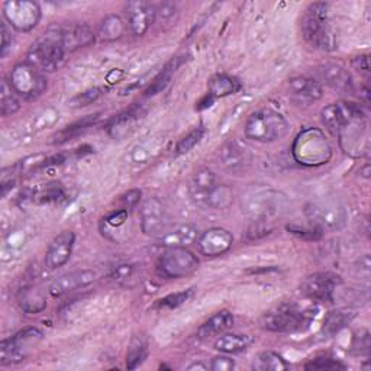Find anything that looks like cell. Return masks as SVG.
I'll list each match as a JSON object with an SVG mask.
<instances>
[{
	"label": "cell",
	"mask_w": 371,
	"mask_h": 371,
	"mask_svg": "<svg viewBox=\"0 0 371 371\" xmlns=\"http://www.w3.org/2000/svg\"><path fill=\"white\" fill-rule=\"evenodd\" d=\"M66 50L54 26L32 44L28 51V61L41 71H56L66 61Z\"/></svg>",
	"instance_id": "obj_3"
},
{
	"label": "cell",
	"mask_w": 371,
	"mask_h": 371,
	"mask_svg": "<svg viewBox=\"0 0 371 371\" xmlns=\"http://www.w3.org/2000/svg\"><path fill=\"white\" fill-rule=\"evenodd\" d=\"M193 293H194L193 288H189V291H184V292L169 295L166 298L157 301L155 308H158V309H176V308L182 306L183 303H186L193 296Z\"/></svg>",
	"instance_id": "obj_36"
},
{
	"label": "cell",
	"mask_w": 371,
	"mask_h": 371,
	"mask_svg": "<svg viewBox=\"0 0 371 371\" xmlns=\"http://www.w3.org/2000/svg\"><path fill=\"white\" fill-rule=\"evenodd\" d=\"M251 151L239 141H231L221 150L222 164L229 170H242L251 162Z\"/></svg>",
	"instance_id": "obj_22"
},
{
	"label": "cell",
	"mask_w": 371,
	"mask_h": 371,
	"mask_svg": "<svg viewBox=\"0 0 371 371\" xmlns=\"http://www.w3.org/2000/svg\"><path fill=\"white\" fill-rule=\"evenodd\" d=\"M209 96L211 98H226L241 90V81L229 74H216L209 80Z\"/></svg>",
	"instance_id": "obj_26"
},
{
	"label": "cell",
	"mask_w": 371,
	"mask_h": 371,
	"mask_svg": "<svg viewBox=\"0 0 371 371\" xmlns=\"http://www.w3.org/2000/svg\"><path fill=\"white\" fill-rule=\"evenodd\" d=\"M96 119H98V115H96L95 117H86L83 122H78V123H75V125L67 127L63 132H60V134L57 135V141H56V142L61 144V142H66V141L71 140L73 137H75V135L80 134L81 131L88 130Z\"/></svg>",
	"instance_id": "obj_39"
},
{
	"label": "cell",
	"mask_w": 371,
	"mask_h": 371,
	"mask_svg": "<svg viewBox=\"0 0 371 371\" xmlns=\"http://www.w3.org/2000/svg\"><path fill=\"white\" fill-rule=\"evenodd\" d=\"M0 109H2V116H9L19 110V100L6 80H2V85H0Z\"/></svg>",
	"instance_id": "obj_35"
},
{
	"label": "cell",
	"mask_w": 371,
	"mask_h": 371,
	"mask_svg": "<svg viewBox=\"0 0 371 371\" xmlns=\"http://www.w3.org/2000/svg\"><path fill=\"white\" fill-rule=\"evenodd\" d=\"M234 202V192L225 184H216L206 200V206L212 209H226Z\"/></svg>",
	"instance_id": "obj_33"
},
{
	"label": "cell",
	"mask_w": 371,
	"mask_h": 371,
	"mask_svg": "<svg viewBox=\"0 0 371 371\" xmlns=\"http://www.w3.org/2000/svg\"><path fill=\"white\" fill-rule=\"evenodd\" d=\"M318 74L325 85L338 92H351L352 78L350 73L338 64H322L318 67Z\"/></svg>",
	"instance_id": "obj_23"
},
{
	"label": "cell",
	"mask_w": 371,
	"mask_h": 371,
	"mask_svg": "<svg viewBox=\"0 0 371 371\" xmlns=\"http://www.w3.org/2000/svg\"><path fill=\"white\" fill-rule=\"evenodd\" d=\"M141 199V192L140 190H130L128 193H125L122 196V203H123V209H131L134 206L138 204Z\"/></svg>",
	"instance_id": "obj_45"
},
{
	"label": "cell",
	"mask_w": 371,
	"mask_h": 371,
	"mask_svg": "<svg viewBox=\"0 0 371 371\" xmlns=\"http://www.w3.org/2000/svg\"><path fill=\"white\" fill-rule=\"evenodd\" d=\"M67 54L86 48L95 43V33L86 23H63L54 26Z\"/></svg>",
	"instance_id": "obj_13"
},
{
	"label": "cell",
	"mask_w": 371,
	"mask_h": 371,
	"mask_svg": "<svg viewBox=\"0 0 371 371\" xmlns=\"http://www.w3.org/2000/svg\"><path fill=\"white\" fill-rule=\"evenodd\" d=\"M199 268L197 257L186 246H170L158 260V271L167 278H182Z\"/></svg>",
	"instance_id": "obj_7"
},
{
	"label": "cell",
	"mask_w": 371,
	"mask_h": 371,
	"mask_svg": "<svg viewBox=\"0 0 371 371\" xmlns=\"http://www.w3.org/2000/svg\"><path fill=\"white\" fill-rule=\"evenodd\" d=\"M338 134H340L341 145L347 154L358 157L368 152L370 140H368V130L364 116L348 122L347 125H344L338 131Z\"/></svg>",
	"instance_id": "obj_12"
},
{
	"label": "cell",
	"mask_w": 371,
	"mask_h": 371,
	"mask_svg": "<svg viewBox=\"0 0 371 371\" xmlns=\"http://www.w3.org/2000/svg\"><path fill=\"white\" fill-rule=\"evenodd\" d=\"M254 340L250 335L242 334H225L215 343V350L224 354H241L253 345Z\"/></svg>",
	"instance_id": "obj_27"
},
{
	"label": "cell",
	"mask_w": 371,
	"mask_h": 371,
	"mask_svg": "<svg viewBox=\"0 0 371 371\" xmlns=\"http://www.w3.org/2000/svg\"><path fill=\"white\" fill-rule=\"evenodd\" d=\"M123 33H125V23L117 15H108L99 26V36L102 41H116Z\"/></svg>",
	"instance_id": "obj_31"
},
{
	"label": "cell",
	"mask_w": 371,
	"mask_h": 371,
	"mask_svg": "<svg viewBox=\"0 0 371 371\" xmlns=\"http://www.w3.org/2000/svg\"><path fill=\"white\" fill-rule=\"evenodd\" d=\"M306 216L313 226L323 231H338L347 222V211L337 200H319L306 206Z\"/></svg>",
	"instance_id": "obj_5"
},
{
	"label": "cell",
	"mask_w": 371,
	"mask_h": 371,
	"mask_svg": "<svg viewBox=\"0 0 371 371\" xmlns=\"http://www.w3.org/2000/svg\"><path fill=\"white\" fill-rule=\"evenodd\" d=\"M41 340H43V333L38 328L23 329L0 344V362L14 364L23 361L32 347H35Z\"/></svg>",
	"instance_id": "obj_9"
},
{
	"label": "cell",
	"mask_w": 371,
	"mask_h": 371,
	"mask_svg": "<svg viewBox=\"0 0 371 371\" xmlns=\"http://www.w3.org/2000/svg\"><path fill=\"white\" fill-rule=\"evenodd\" d=\"M9 83L15 93L23 99H35L47 89V78L43 71L29 63L16 64L11 73Z\"/></svg>",
	"instance_id": "obj_6"
},
{
	"label": "cell",
	"mask_w": 371,
	"mask_h": 371,
	"mask_svg": "<svg viewBox=\"0 0 371 371\" xmlns=\"http://www.w3.org/2000/svg\"><path fill=\"white\" fill-rule=\"evenodd\" d=\"M182 63H183V60L180 57L173 58L166 67H164V70L152 80V83L145 90V96H155V95H158L160 92H162L164 89H166L169 86V83H170L172 75L180 67Z\"/></svg>",
	"instance_id": "obj_29"
},
{
	"label": "cell",
	"mask_w": 371,
	"mask_h": 371,
	"mask_svg": "<svg viewBox=\"0 0 371 371\" xmlns=\"http://www.w3.org/2000/svg\"><path fill=\"white\" fill-rule=\"evenodd\" d=\"M74 239L75 236L71 231H64L53 239L46 256V264L48 268L56 270L68 263L73 253Z\"/></svg>",
	"instance_id": "obj_18"
},
{
	"label": "cell",
	"mask_w": 371,
	"mask_h": 371,
	"mask_svg": "<svg viewBox=\"0 0 371 371\" xmlns=\"http://www.w3.org/2000/svg\"><path fill=\"white\" fill-rule=\"evenodd\" d=\"M199 238L197 226L192 224H182L170 231H164L158 236V244L170 249V246H189Z\"/></svg>",
	"instance_id": "obj_20"
},
{
	"label": "cell",
	"mask_w": 371,
	"mask_h": 371,
	"mask_svg": "<svg viewBox=\"0 0 371 371\" xmlns=\"http://www.w3.org/2000/svg\"><path fill=\"white\" fill-rule=\"evenodd\" d=\"M234 368H235V361L225 355L215 357L211 364V370H214V371H231Z\"/></svg>",
	"instance_id": "obj_43"
},
{
	"label": "cell",
	"mask_w": 371,
	"mask_h": 371,
	"mask_svg": "<svg viewBox=\"0 0 371 371\" xmlns=\"http://www.w3.org/2000/svg\"><path fill=\"white\" fill-rule=\"evenodd\" d=\"M155 21V8L148 2L128 4V23L134 35L142 36Z\"/></svg>",
	"instance_id": "obj_19"
},
{
	"label": "cell",
	"mask_w": 371,
	"mask_h": 371,
	"mask_svg": "<svg viewBox=\"0 0 371 371\" xmlns=\"http://www.w3.org/2000/svg\"><path fill=\"white\" fill-rule=\"evenodd\" d=\"M102 89L99 88H93L90 90H86L83 93H80L78 96H75L73 100H71V106L74 108H80V106H88L90 105L92 102L98 100L100 96H102Z\"/></svg>",
	"instance_id": "obj_41"
},
{
	"label": "cell",
	"mask_w": 371,
	"mask_h": 371,
	"mask_svg": "<svg viewBox=\"0 0 371 371\" xmlns=\"http://www.w3.org/2000/svg\"><path fill=\"white\" fill-rule=\"evenodd\" d=\"M134 271H135V267H134V266H128V264H125V266H117V267L112 271L110 277H112L113 280H116V281H125V280H128V278H131V277L134 276Z\"/></svg>",
	"instance_id": "obj_44"
},
{
	"label": "cell",
	"mask_w": 371,
	"mask_h": 371,
	"mask_svg": "<svg viewBox=\"0 0 371 371\" xmlns=\"http://www.w3.org/2000/svg\"><path fill=\"white\" fill-rule=\"evenodd\" d=\"M313 318L315 309L291 303L264 313L260 319V325L271 333H298L308 328Z\"/></svg>",
	"instance_id": "obj_1"
},
{
	"label": "cell",
	"mask_w": 371,
	"mask_h": 371,
	"mask_svg": "<svg viewBox=\"0 0 371 371\" xmlns=\"http://www.w3.org/2000/svg\"><path fill=\"white\" fill-rule=\"evenodd\" d=\"M352 319V313L347 310H334L329 313L323 323V333L328 335L338 334L344 326H347Z\"/></svg>",
	"instance_id": "obj_34"
},
{
	"label": "cell",
	"mask_w": 371,
	"mask_h": 371,
	"mask_svg": "<svg viewBox=\"0 0 371 371\" xmlns=\"http://www.w3.org/2000/svg\"><path fill=\"white\" fill-rule=\"evenodd\" d=\"M291 92L299 105H310L323 96V90L316 80L309 77H295L291 80Z\"/></svg>",
	"instance_id": "obj_21"
},
{
	"label": "cell",
	"mask_w": 371,
	"mask_h": 371,
	"mask_svg": "<svg viewBox=\"0 0 371 371\" xmlns=\"http://www.w3.org/2000/svg\"><path fill=\"white\" fill-rule=\"evenodd\" d=\"M166 209H164L162 203L155 199L150 197L147 199L141 206V228L145 235L151 236H160L164 231H166Z\"/></svg>",
	"instance_id": "obj_16"
},
{
	"label": "cell",
	"mask_w": 371,
	"mask_h": 371,
	"mask_svg": "<svg viewBox=\"0 0 371 371\" xmlns=\"http://www.w3.org/2000/svg\"><path fill=\"white\" fill-rule=\"evenodd\" d=\"M96 280V274L92 270H77L57 277L50 286V295L53 298H61L77 288L86 287Z\"/></svg>",
	"instance_id": "obj_17"
},
{
	"label": "cell",
	"mask_w": 371,
	"mask_h": 371,
	"mask_svg": "<svg viewBox=\"0 0 371 371\" xmlns=\"http://www.w3.org/2000/svg\"><path fill=\"white\" fill-rule=\"evenodd\" d=\"M141 116V112L138 109H131L125 113H120L116 117H113L109 123L108 131L115 140H122L131 134L134 127Z\"/></svg>",
	"instance_id": "obj_25"
},
{
	"label": "cell",
	"mask_w": 371,
	"mask_h": 371,
	"mask_svg": "<svg viewBox=\"0 0 371 371\" xmlns=\"http://www.w3.org/2000/svg\"><path fill=\"white\" fill-rule=\"evenodd\" d=\"M352 66L358 71H368L370 64H368V56H358L352 60Z\"/></svg>",
	"instance_id": "obj_49"
},
{
	"label": "cell",
	"mask_w": 371,
	"mask_h": 371,
	"mask_svg": "<svg viewBox=\"0 0 371 371\" xmlns=\"http://www.w3.org/2000/svg\"><path fill=\"white\" fill-rule=\"evenodd\" d=\"M203 134H204V130H203L202 127L194 128L192 132H189L186 137H183V138L179 141V144H177V147H176V152H177V154H186V152H189L192 148H194V147L200 142Z\"/></svg>",
	"instance_id": "obj_38"
},
{
	"label": "cell",
	"mask_w": 371,
	"mask_h": 371,
	"mask_svg": "<svg viewBox=\"0 0 371 371\" xmlns=\"http://www.w3.org/2000/svg\"><path fill=\"white\" fill-rule=\"evenodd\" d=\"M331 148L318 130H308L299 135L295 144V157L306 166H318L328 161Z\"/></svg>",
	"instance_id": "obj_8"
},
{
	"label": "cell",
	"mask_w": 371,
	"mask_h": 371,
	"mask_svg": "<svg viewBox=\"0 0 371 371\" xmlns=\"http://www.w3.org/2000/svg\"><path fill=\"white\" fill-rule=\"evenodd\" d=\"M128 219V211L127 209H119L116 212H112L108 218H106V222L110 225V226H120L127 222Z\"/></svg>",
	"instance_id": "obj_46"
},
{
	"label": "cell",
	"mask_w": 371,
	"mask_h": 371,
	"mask_svg": "<svg viewBox=\"0 0 371 371\" xmlns=\"http://www.w3.org/2000/svg\"><path fill=\"white\" fill-rule=\"evenodd\" d=\"M148 355V341L144 337H135L127 352V368L135 370Z\"/></svg>",
	"instance_id": "obj_32"
},
{
	"label": "cell",
	"mask_w": 371,
	"mask_h": 371,
	"mask_svg": "<svg viewBox=\"0 0 371 371\" xmlns=\"http://www.w3.org/2000/svg\"><path fill=\"white\" fill-rule=\"evenodd\" d=\"M21 306H22V309H23L25 312H28V313H38V312L46 309L47 302H46V299H44L43 296H41V295L33 293V292H28V293L23 296V299H22V302H21Z\"/></svg>",
	"instance_id": "obj_37"
},
{
	"label": "cell",
	"mask_w": 371,
	"mask_h": 371,
	"mask_svg": "<svg viewBox=\"0 0 371 371\" xmlns=\"http://www.w3.org/2000/svg\"><path fill=\"white\" fill-rule=\"evenodd\" d=\"M187 370L189 371H193V370H208V367H206L204 364H202V362H194V364H192V365H189L187 367Z\"/></svg>",
	"instance_id": "obj_50"
},
{
	"label": "cell",
	"mask_w": 371,
	"mask_h": 371,
	"mask_svg": "<svg viewBox=\"0 0 371 371\" xmlns=\"http://www.w3.org/2000/svg\"><path fill=\"white\" fill-rule=\"evenodd\" d=\"M234 323V316L229 310H221L218 313H215L212 318H209V320H206L197 331V335L200 338H206V337H212L216 334L224 333L225 329L231 328Z\"/></svg>",
	"instance_id": "obj_28"
},
{
	"label": "cell",
	"mask_w": 371,
	"mask_h": 371,
	"mask_svg": "<svg viewBox=\"0 0 371 371\" xmlns=\"http://www.w3.org/2000/svg\"><path fill=\"white\" fill-rule=\"evenodd\" d=\"M302 32L308 43L319 50L333 51L337 48V36L328 22V5L313 4L308 8L303 21Z\"/></svg>",
	"instance_id": "obj_2"
},
{
	"label": "cell",
	"mask_w": 371,
	"mask_h": 371,
	"mask_svg": "<svg viewBox=\"0 0 371 371\" xmlns=\"http://www.w3.org/2000/svg\"><path fill=\"white\" fill-rule=\"evenodd\" d=\"M216 186V177L214 172L209 169H200L197 170L190 182V194L192 199L199 203L206 206V200H208L209 193L212 189Z\"/></svg>",
	"instance_id": "obj_24"
},
{
	"label": "cell",
	"mask_w": 371,
	"mask_h": 371,
	"mask_svg": "<svg viewBox=\"0 0 371 371\" xmlns=\"http://www.w3.org/2000/svg\"><path fill=\"white\" fill-rule=\"evenodd\" d=\"M155 8V18L160 16V18H172L174 14H176V5L173 4H161V5H154Z\"/></svg>",
	"instance_id": "obj_47"
},
{
	"label": "cell",
	"mask_w": 371,
	"mask_h": 371,
	"mask_svg": "<svg viewBox=\"0 0 371 371\" xmlns=\"http://www.w3.org/2000/svg\"><path fill=\"white\" fill-rule=\"evenodd\" d=\"M308 370H345V365L334 358H318L305 365Z\"/></svg>",
	"instance_id": "obj_40"
},
{
	"label": "cell",
	"mask_w": 371,
	"mask_h": 371,
	"mask_svg": "<svg viewBox=\"0 0 371 371\" xmlns=\"http://www.w3.org/2000/svg\"><path fill=\"white\" fill-rule=\"evenodd\" d=\"M234 244L232 234L225 228H212L197 238V249L202 256L218 257L231 250Z\"/></svg>",
	"instance_id": "obj_15"
},
{
	"label": "cell",
	"mask_w": 371,
	"mask_h": 371,
	"mask_svg": "<svg viewBox=\"0 0 371 371\" xmlns=\"http://www.w3.org/2000/svg\"><path fill=\"white\" fill-rule=\"evenodd\" d=\"M364 113L360 106L350 102H337L331 103L322 109L320 119L323 125L334 132H338L348 122L362 117Z\"/></svg>",
	"instance_id": "obj_14"
},
{
	"label": "cell",
	"mask_w": 371,
	"mask_h": 371,
	"mask_svg": "<svg viewBox=\"0 0 371 371\" xmlns=\"http://www.w3.org/2000/svg\"><path fill=\"white\" fill-rule=\"evenodd\" d=\"M340 283V277L333 273H315L301 284L302 293L313 302H331Z\"/></svg>",
	"instance_id": "obj_11"
},
{
	"label": "cell",
	"mask_w": 371,
	"mask_h": 371,
	"mask_svg": "<svg viewBox=\"0 0 371 371\" xmlns=\"http://www.w3.org/2000/svg\"><path fill=\"white\" fill-rule=\"evenodd\" d=\"M11 47H12V35L9 32L6 22H2V53H0V56L5 57Z\"/></svg>",
	"instance_id": "obj_48"
},
{
	"label": "cell",
	"mask_w": 371,
	"mask_h": 371,
	"mask_svg": "<svg viewBox=\"0 0 371 371\" xmlns=\"http://www.w3.org/2000/svg\"><path fill=\"white\" fill-rule=\"evenodd\" d=\"M4 14L12 28L21 32L33 29L41 19V8L31 0H11L4 5Z\"/></svg>",
	"instance_id": "obj_10"
},
{
	"label": "cell",
	"mask_w": 371,
	"mask_h": 371,
	"mask_svg": "<svg viewBox=\"0 0 371 371\" xmlns=\"http://www.w3.org/2000/svg\"><path fill=\"white\" fill-rule=\"evenodd\" d=\"M288 131L286 117L271 109L254 112L245 123V137L258 142H273L283 138Z\"/></svg>",
	"instance_id": "obj_4"
},
{
	"label": "cell",
	"mask_w": 371,
	"mask_h": 371,
	"mask_svg": "<svg viewBox=\"0 0 371 371\" xmlns=\"http://www.w3.org/2000/svg\"><path fill=\"white\" fill-rule=\"evenodd\" d=\"M287 229L291 231V234L302 238V239H310V241H315V239H319L322 236V231L318 229L316 226H309V228H302V226H298V225H291L287 226Z\"/></svg>",
	"instance_id": "obj_42"
},
{
	"label": "cell",
	"mask_w": 371,
	"mask_h": 371,
	"mask_svg": "<svg viewBox=\"0 0 371 371\" xmlns=\"http://www.w3.org/2000/svg\"><path fill=\"white\" fill-rule=\"evenodd\" d=\"M253 368L257 371H284L288 370V364L277 352L263 351L254 358Z\"/></svg>",
	"instance_id": "obj_30"
}]
</instances>
